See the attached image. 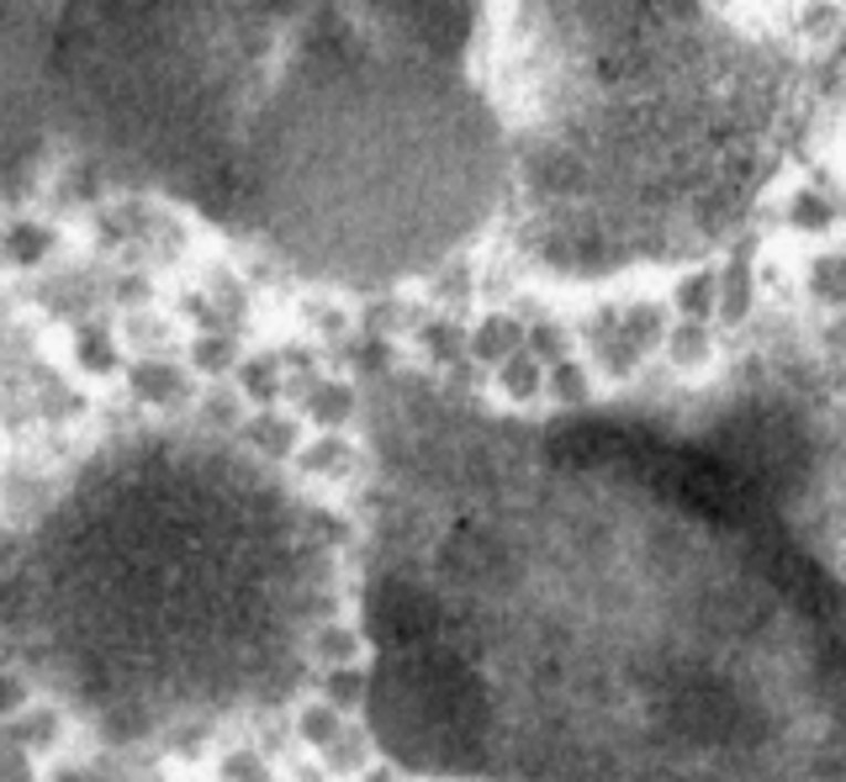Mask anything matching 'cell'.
Listing matches in <instances>:
<instances>
[{"instance_id": "cell-3", "label": "cell", "mask_w": 846, "mask_h": 782, "mask_svg": "<svg viewBox=\"0 0 846 782\" xmlns=\"http://www.w3.org/2000/svg\"><path fill=\"white\" fill-rule=\"evenodd\" d=\"M338 545L275 460L212 428L91 450L0 545V640L117 745L286 703L334 608Z\"/></svg>"}, {"instance_id": "cell-4", "label": "cell", "mask_w": 846, "mask_h": 782, "mask_svg": "<svg viewBox=\"0 0 846 782\" xmlns=\"http://www.w3.org/2000/svg\"><path fill=\"white\" fill-rule=\"evenodd\" d=\"M53 0H0V186L53 138L49 112Z\"/></svg>"}, {"instance_id": "cell-1", "label": "cell", "mask_w": 846, "mask_h": 782, "mask_svg": "<svg viewBox=\"0 0 846 782\" xmlns=\"http://www.w3.org/2000/svg\"><path fill=\"white\" fill-rule=\"evenodd\" d=\"M365 724L445 782H762L846 703V614L677 445L513 424L391 380L365 407Z\"/></svg>"}, {"instance_id": "cell-2", "label": "cell", "mask_w": 846, "mask_h": 782, "mask_svg": "<svg viewBox=\"0 0 846 782\" xmlns=\"http://www.w3.org/2000/svg\"><path fill=\"white\" fill-rule=\"evenodd\" d=\"M466 0H53V133L338 285L435 264L503 180Z\"/></svg>"}]
</instances>
